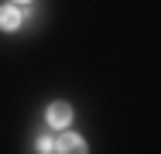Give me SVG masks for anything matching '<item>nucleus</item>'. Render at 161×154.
I'll use <instances>...</instances> for the list:
<instances>
[{
	"instance_id": "obj_2",
	"label": "nucleus",
	"mask_w": 161,
	"mask_h": 154,
	"mask_svg": "<svg viewBox=\"0 0 161 154\" xmlns=\"http://www.w3.org/2000/svg\"><path fill=\"white\" fill-rule=\"evenodd\" d=\"M45 117H48V123H52V127H69V120H72V110H69V103H52Z\"/></svg>"
},
{
	"instance_id": "obj_4",
	"label": "nucleus",
	"mask_w": 161,
	"mask_h": 154,
	"mask_svg": "<svg viewBox=\"0 0 161 154\" xmlns=\"http://www.w3.org/2000/svg\"><path fill=\"white\" fill-rule=\"evenodd\" d=\"M34 147H38V154H52V151H55V140H52V137H38Z\"/></svg>"
},
{
	"instance_id": "obj_3",
	"label": "nucleus",
	"mask_w": 161,
	"mask_h": 154,
	"mask_svg": "<svg viewBox=\"0 0 161 154\" xmlns=\"http://www.w3.org/2000/svg\"><path fill=\"white\" fill-rule=\"evenodd\" d=\"M0 28H3V31H17V28H21V10H17L14 3L0 7Z\"/></svg>"
},
{
	"instance_id": "obj_5",
	"label": "nucleus",
	"mask_w": 161,
	"mask_h": 154,
	"mask_svg": "<svg viewBox=\"0 0 161 154\" xmlns=\"http://www.w3.org/2000/svg\"><path fill=\"white\" fill-rule=\"evenodd\" d=\"M14 3H28V0H14Z\"/></svg>"
},
{
	"instance_id": "obj_1",
	"label": "nucleus",
	"mask_w": 161,
	"mask_h": 154,
	"mask_svg": "<svg viewBox=\"0 0 161 154\" xmlns=\"http://www.w3.org/2000/svg\"><path fill=\"white\" fill-rule=\"evenodd\" d=\"M55 154H89V147L79 134H62L55 140Z\"/></svg>"
}]
</instances>
